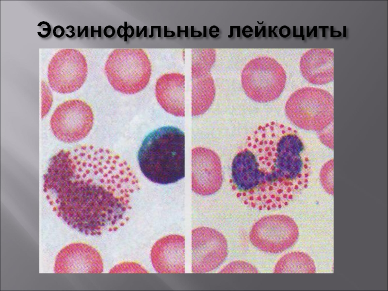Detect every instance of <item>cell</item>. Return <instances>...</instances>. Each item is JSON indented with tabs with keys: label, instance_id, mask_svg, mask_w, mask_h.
Segmentation results:
<instances>
[{
	"label": "cell",
	"instance_id": "1",
	"mask_svg": "<svg viewBox=\"0 0 388 291\" xmlns=\"http://www.w3.org/2000/svg\"><path fill=\"white\" fill-rule=\"evenodd\" d=\"M310 160L297 131L271 121L247 137L231 165L232 188L245 205L259 210L287 206L307 187Z\"/></svg>",
	"mask_w": 388,
	"mask_h": 291
},
{
	"label": "cell",
	"instance_id": "18",
	"mask_svg": "<svg viewBox=\"0 0 388 291\" xmlns=\"http://www.w3.org/2000/svg\"><path fill=\"white\" fill-rule=\"evenodd\" d=\"M64 33L65 29L62 26L57 25L54 27L53 34L55 37L60 38L64 35Z\"/></svg>",
	"mask_w": 388,
	"mask_h": 291
},
{
	"label": "cell",
	"instance_id": "6",
	"mask_svg": "<svg viewBox=\"0 0 388 291\" xmlns=\"http://www.w3.org/2000/svg\"><path fill=\"white\" fill-rule=\"evenodd\" d=\"M299 235L298 226L291 217L285 215L266 216L257 221L251 230L252 244L268 253L282 252L292 246Z\"/></svg>",
	"mask_w": 388,
	"mask_h": 291
},
{
	"label": "cell",
	"instance_id": "23",
	"mask_svg": "<svg viewBox=\"0 0 388 291\" xmlns=\"http://www.w3.org/2000/svg\"><path fill=\"white\" fill-rule=\"evenodd\" d=\"M79 231L81 232L83 231L82 228L81 227H79Z\"/></svg>",
	"mask_w": 388,
	"mask_h": 291
},
{
	"label": "cell",
	"instance_id": "17",
	"mask_svg": "<svg viewBox=\"0 0 388 291\" xmlns=\"http://www.w3.org/2000/svg\"><path fill=\"white\" fill-rule=\"evenodd\" d=\"M333 160L328 161L322 169L320 178L325 191L329 194H333Z\"/></svg>",
	"mask_w": 388,
	"mask_h": 291
},
{
	"label": "cell",
	"instance_id": "13",
	"mask_svg": "<svg viewBox=\"0 0 388 291\" xmlns=\"http://www.w3.org/2000/svg\"><path fill=\"white\" fill-rule=\"evenodd\" d=\"M185 239L170 235L158 240L151 251V259L156 271L160 274L185 273Z\"/></svg>",
	"mask_w": 388,
	"mask_h": 291
},
{
	"label": "cell",
	"instance_id": "26",
	"mask_svg": "<svg viewBox=\"0 0 388 291\" xmlns=\"http://www.w3.org/2000/svg\"><path fill=\"white\" fill-rule=\"evenodd\" d=\"M71 222L70 221H68L67 224L68 225H71Z\"/></svg>",
	"mask_w": 388,
	"mask_h": 291
},
{
	"label": "cell",
	"instance_id": "22",
	"mask_svg": "<svg viewBox=\"0 0 388 291\" xmlns=\"http://www.w3.org/2000/svg\"><path fill=\"white\" fill-rule=\"evenodd\" d=\"M85 233L86 235H88V234H89V232H88V231L87 229L85 230Z\"/></svg>",
	"mask_w": 388,
	"mask_h": 291
},
{
	"label": "cell",
	"instance_id": "8",
	"mask_svg": "<svg viewBox=\"0 0 388 291\" xmlns=\"http://www.w3.org/2000/svg\"><path fill=\"white\" fill-rule=\"evenodd\" d=\"M93 121V113L88 104L80 99H71L56 108L51 117L50 127L59 140L72 143L87 136Z\"/></svg>",
	"mask_w": 388,
	"mask_h": 291
},
{
	"label": "cell",
	"instance_id": "3",
	"mask_svg": "<svg viewBox=\"0 0 388 291\" xmlns=\"http://www.w3.org/2000/svg\"><path fill=\"white\" fill-rule=\"evenodd\" d=\"M334 101L328 91L305 87L293 92L285 105L288 119L307 130L321 131L333 124Z\"/></svg>",
	"mask_w": 388,
	"mask_h": 291
},
{
	"label": "cell",
	"instance_id": "25",
	"mask_svg": "<svg viewBox=\"0 0 388 291\" xmlns=\"http://www.w3.org/2000/svg\"><path fill=\"white\" fill-rule=\"evenodd\" d=\"M49 203H50V205H53V201H52V200H51V201L49 202Z\"/></svg>",
	"mask_w": 388,
	"mask_h": 291
},
{
	"label": "cell",
	"instance_id": "19",
	"mask_svg": "<svg viewBox=\"0 0 388 291\" xmlns=\"http://www.w3.org/2000/svg\"><path fill=\"white\" fill-rule=\"evenodd\" d=\"M85 28H86V26L84 27V28H83V30L82 31V32L80 34H78V37H80L81 36V35L82 34V32L84 31V30H85Z\"/></svg>",
	"mask_w": 388,
	"mask_h": 291
},
{
	"label": "cell",
	"instance_id": "16",
	"mask_svg": "<svg viewBox=\"0 0 388 291\" xmlns=\"http://www.w3.org/2000/svg\"><path fill=\"white\" fill-rule=\"evenodd\" d=\"M313 260L307 254L293 252L283 256L276 263L275 273H315Z\"/></svg>",
	"mask_w": 388,
	"mask_h": 291
},
{
	"label": "cell",
	"instance_id": "20",
	"mask_svg": "<svg viewBox=\"0 0 388 291\" xmlns=\"http://www.w3.org/2000/svg\"><path fill=\"white\" fill-rule=\"evenodd\" d=\"M62 212L61 211H59V212L58 213V216H59V217H60V216H61V215H62Z\"/></svg>",
	"mask_w": 388,
	"mask_h": 291
},
{
	"label": "cell",
	"instance_id": "4",
	"mask_svg": "<svg viewBox=\"0 0 388 291\" xmlns=\"http://www.w3.org/2000/svg\"><path fill=\"white\" fill-rule=\"evenodd\" d=\"M104 70L109 82L116 91L134 94L148 84L151 65L142 48H116L106 60Z\"/></svg>",
	"mask_w": 388,
	"mask_h": 291
},
{
	"label": "cell",
	"instance_id": "2",
	"mask_svg": "<svg viewBox=\"0 0 388 291\" xmlns=\"http://www.w3.org/2000/svg\"><path fill=\"white\" fill-rule=\"evenodd\" d=\"M140 169L149 180L167 185L185 177V134L179 128L165 126L149 132L139 149Z\"/></svg>",
	"mask_w": 388,
	"mask_h": 291
},
{
	"label": "cell",
	"instance_id": "27",
	"mask_svg": "<svg viewBox=\"0 0 388 291\" xmlns=\"http://www.w3.org/2000/svg\"><path fill=\"white\" fill-rule=\"evenodd\" d=\"M53 211H56V208L55 207H54V208L53 209Z\"/></svg>",
	"mask_w": 388,
	"mask_h": 291
},
{
	"label": "cell",
	"instance_id": "5",
	"mask_svg": "<svg viewBox=\"0 0 388 291\" xmlns=\"http://www.w3.org/2000/svg\"><path fill=\"white\" fill-rule=\"evenodd\" d=\"M286 74L282 65L273 58L263 56L250 60L241 74L242 87L246 95L258 102L277 98L283 91Z\"/></svg>",
	"mask_w": 388,
	"mask_h": 291
},
{
	"label": "cell",
	"instance_id": "10",
	"mask_svg": "<svg viewBox=\"0 0 388 291\" xmlns=\"http://www.w3.org/2000/svg\"><path fill=\"white\" fill-rule=\"evenodd\" d=\"M216 58L214 49H192V113L205 112L211 105L215 88L210 69Z\"/></svg>",
	"mask_w": 388,
	"mask_h": 291
},
{
	"label": "cell",
	"instance_id": "15",
	"mask_svg": "<svg viewBox=\"0 0 388 291\" xmlns=\"http://www.w3.org/2000/svg\"><path fill=\"white\" fill-rule=\"evenodd\" d=\"M185 76L179 73L162 75L155 85L156 97L166 111L184 114Z\"/></svg>",
	"mask_w": 388,
	"mask_h": 291
},
{
	"label": "cell",
	"instance_id": "12",
	"mask_svg": "<svg viewBox=\"0 0 388 291\" xmlns=\"http://www.w3.org/2000/svg\"><path fill=\"white\" fill-rule=\"evenodd\" d=\"M103 263L94 248L82 243H72L63 248L57 256L56 273H101Z\"/></svg>",
	"mask_w": 388,
	"mask_h": 291
},
{
	"label": "cell",
	"instance_id": "7",
	"mask_svg": "<svg viewBox=\"0 0 388 291\" xmlns=\"http://www.w3.org/2000/svg\"><path fill=\"white\" fill-rule=\"evenodd\" d=\"M87 64L79 50L64 48L58 50L51 59L48 68V80L51 88L61 94L79 89L86 81Z\"/></svg>",
	"mask_w": 388,
	"mask_h": 291
},
{
	"label": "cell",
	"instance_id": "21",
	"mask_svg": "<svg viewBox=\"0 0 388 291\" xmlns=\"http://www.w3.org/2000/svg\"><path fill=\"white\" fill-rule=\"evenodd\" d=\"M76 227H77V224H74V225H73V228H76Z\"/></svg>",
	"mask_w": 388,
	"mask_h": 291
},
{
	"label": "cell",
	"instance_id": "9",
	"mask_svg": "<svg viewBox=\"0 0 388 291\" xmlns=\"http://www.w3.org/2000/svg\"><path fill=\"white\" fill-rule=\"evenodd\" d=\"M192 238V272L205 273L221 265L227 255L226 238L216 230L200 227L194 229Z\"/></svg>",
	"mask_w": 388,
	"mask_h": 291
},
{
	"label": "cell",
	"instance_id": "11",
	"mask_svg": "<svg viewBox=\"0 0 388 291\" xmlns=\"http://www.w3.org/2000/svg\"><path fill=\"white\" fill-rule=\"evenodd\" d=\"M193 153L192 189L202 195H211L221 187L223 177L220 159L210 149L198 147Z\"/></svg>",
	"mask_w": 388,
	"mask_h": 291
},
{
	"label": "cell",
	"instance_id": "24",
	"mask_svg": "<svg viewBox=\"0 0 388 291\" xmlns=\"http://www.w3.org/2000/svg\"><path fill=\"white\" fill-rule=\"evenodd\" d=\"M46 197H47L48 200H49L50 199V196L48 195H47Z\"/></svg>",
	"mask_w": 388,
	"mask_h": 291
},
{
	"label": "cell",
	"instance_id": "14",
	"mask_svg": "<svg viewBox=\"0 0 388 291\" xmlns=\"http://www.w3.org/2000/svg\"><path fill=\"white\" fill-rule=\"evenodd\" d=\"M334 53L328 48H312L301 56L300 67L304 78L311 83L322 85L334 79Z\"/></svg>",
	"mask_w": 388,
	"mask_h": 291
}]
</instances>
